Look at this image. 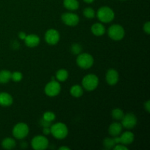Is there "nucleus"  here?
<instances>
[{
    "mask_svg": "<svg viewBox=\"0 0 150 150\" xmlns=\"http://www.w3.org/2000/svg\"><path fill=\"white\" fill-rule=\"evenodd\" d=\"M120 76H119L118 72L114 69H110L107 71L106 76H105V80L106 82L111 86L117 84L119 81Z\"/></svg>",
    "mask_w": 150,
    "mask_h": 150,
    "instance_id": "12",
    "label": "nucleus"
},
{
    "mask_svg": "<svg viewBox=\"0 0 150 150\" xmlns=\"http://www.w3.org/2000/svg\"><path fill=\"white\" fill-rule=\"evenodd\" d=\"M40 124L43 127H51V122H48V121H45V120H43V119H42V120H41Z\"/></svg>",
    "mask_w": 150,
    "mask_h": 150,
    "instance_id": "31",
    "label": "nucleus"
},
{
    "mask_svg": "<svg viewBox=\"0 0 150 150\" xmlns=\"http://www.w3.org/2000/svg\"><path fill=\"white\" fill-rule=\"evenodd\" d=\"M76 63L79 67L86 70L93 65L94 59L92 55L87 53L79 54L76 59Z\"/></svg>",
    "mask_w": 150,
    "mask_h": 150,
    "instance_id": "4",
    "label": "nucleus"
},
{
    "mask_svg": "<svg viewBox=\"0 0 150 150\" xmlns=\"http://www.w3.org/2000/svg\"><path fill=\"white\" fill-rule=\"evenodd\" d=\"M23 40H24L26 46L29 47V48H34V47L38 46L40 42V39L39 37L36 35H34V34L26 35Z\"/></svg>",
    "mask_w": 150,
    "mask_h": 150,
    "instance_id": "13",
    "label": "nucleus"
},
{
    "mask_svg": "<svg viewBox=\"0 0 150 150\" xmlns=\"http://www.w3.org/2000/svg\"><path fill=\"white\" fill-rule=\"evenodd\" d=\"M62 21L67 26H75L79 23V17L76 13H65L62 15Z\"/></svg>",
    "mask_w": 150,
    "mask_h": 150,
    "instance_id": "10",
    "label": "nucleus"
},
{
    "mask_svg": "<svg viewBox=\"0 0 150 150\" xmlns=\"http://www.w3.org/2000/svg\"><path fill=\"white\" fill-rule=\"evenodd\" d=\"M144 108L146 109V111L147 112H149L150 111V101L148 100L147 102H146L144 103Z\"/></svg>",
    "mask_w": 150,
    "mask_h": 150,
    "instance_id": "33",
    "label": "nucleus"
},
{
    "mask_svg": "<svg viewBox=\"0 0 150 150\" xmlns=\"http://www.w3.org/2000/svg\"><path fill=\"white\" fill-rule=\"evenodd\" d=\"M16 141L12 138H5L1 142V146L5 149H12L16 147Z\"/></svg>",
    "mask_w": 150,
    "mask_h": 150,
    "instance_id": "19",
    "label": "nucleus"
},
{
    "mask_svg": "<svg viewBox=\"0 0 150 150\" xmlns=\"http://www.w3.org/2000/svg\"><path fill=\"white\" fill-rule=\"evenodd\" d=\"M111 115H112V117L114 120H122V119L124 117L125 114L122 110L120 109V108H115L111 112Z\"/></svg>",
    "mask_w": 150,
    "mask_h": 150,
    "instance_id": "23",
    "label": "nucleus"
},
{
    "mask_svg": "<svg viewBox=\"0 0 150 150\" xmlns=\"http://www.w3.org/2000/svg\"><path fill=\"white\" fill-rule=\"evenodd\" d=\"M64 6L67 10L74 11L79 7V3L78 0H64Z\"/></svg>",
    "mask_w": 150,
    "mask_h": 150,
    "instance_id": "18",
    "label": "nucleus"
},
{
    "mask_svg": "<svg viewBox=\"0 0 150 150\" xmlns=\"http://www.w3.org/2000/svg\"><path fill=\"white\" fill-rule=\"evenodd\" d=\"M61 86L59 83L55 80H52L46 84L45 87V93L49 97H55L60 93Z\"/></svg>",
    "mask_w": 150,
    "mask_h": 150,
    "instance_id": "8",
    "label": "nucleus"
},
{
    "mask_svg": "<svg viewBox=\"0 0 150 150\" xmlns=\"http://www.w3.org/2000/svg\"><path fill=\"white\" fill-rule=\"evenodd\" d=\"M56 78H57V79L59 81H65L67 79V78H68V72L66 70H64V69L59 70L57 72V74H56Z\"/></svg>",
    "mask_w": 150,
    "mask_h": 150,
    "instance_id": "22",
    "label": "nucleus"
},
{
    "mask_svg": "<svg viewBox=\"0 0 150 150\" xmlns=\"http://www.w3.org/2000/svg\"><path fill=\"white\" fill-rule=\"evenodd\" d=\"M103 145L106 149H110L114 148V146L117 145V144H116L114 138L113 139H111V138H105L103 141Z\"/></svg>",
    "mask_w": 150,
    "mask_h": 150,
    "instance_id": "24",
    "label": "nucleus"
},
{
    "mask_svg": "<svg viewBox=\"0 0 150 150\" xmlns=\"http://www.w3.org/2000/svg\"><path fill=\"white\" fill-rule=\"evenodd\" d=\"M83 1H84L86 3H88V4H90V3L93 2V1H95V0H83Z\"/></svg>",
    "mask_w": 150,
    "mask_h": 150,
    "instance_id": "36",
    "label": "nucleus"
},
{
    "mask_svg": "<svg viewBox=\"0 0 150 150\" xmlns=\"http://www.w3.org/2000/svg\"><path fill=\"white\" fill-rule=\"evenodd\" d=\"M70 94L74 98H80L81 96H82L83 93V88L80 86V85H74L71 87L70 89Z\"/></svg>",
    "mask_w": 150,
    "mask_h": 150,
    "instance_id": "21",
    "label": "nucleus"
},
{
    "mask_svg": "<svg viewBox=\"0 0 150 150\" xmlns=\"http://www.w3.org/2000/svg\"><path fill=\"white\" fill-rule=\"evenodd\" d=\"M48 140L43 136H37L31 142L32 147L35 150H43L48 148Z\"/></svg>",
    "mask_w": 150,
    "mask_h": 150,
    "instance_id": "7",
    "label": "nucleus"
},
{
    "mask_svg": "<svg viewBox=\"0 0 150 150\" xmlns=\"http://www.w3.org/2000/svg\"><path fill=\"white\" fill-rule=\"evenodd\" d=\"M71 51L74 54H79L81 52L82 48L79 44L75 43L72 45Z\"/></svg>",
    "mask_w": 150,
    "mask_h": 150,
    "instance_id": "28",
    "label": "nucleus"
},
{
    "mask_svg": "<svg viewBox=\"0 0 150 150\" xmlns=\"http://www.w3.org/2000/svg\"><path fill=\"white\" fill-rule=\"evenodd\" d=\"M120 144L124 145H130L134 141V134L130 131L123 133L120 137Z\"/></svg>",
    "mask_w": 150,
    "mask_h": 150,
    "instance_id": "15",
    "label": "nucleus"
},
{
    "mask_svg": "<svg viewBox=\"0 0 150 150\" xmlns=\"http://www.w3.org/2000/svg\"><path fill=\"white\" fill-rule=\"evenodd\" d=\"M23 79V75L21 72L16 71L14 72L11 74V80H13L15 82H19Z\"/></svg>",
    "mask_w": 150,
    "mask_h": 150,
    "instance_id": "27",
    "label": "nucleus"
},
{
    "mask_svg": "<svg viewBox=\"0 0 150 150\" xmlns=\"http://www.w3.org/2000/svg\"><path fill=\"white\" fill-rule=\"evenodd\" d=\"M122 130V125L120 122H114L109 126L108 132L112 136H118Z\"/></svg>",
    "mask_w": 150,
    "mask_h": 150,
    "instance_id": "16",
    "label": "nucleus"
},
{
    "mask_svg": "<svg viewBox=\"0 0 150 150\" xmlns=\"http://www.w3.org/2000/svg\"><path fill=\"white\" fill-rule=\"evenodd\" d=\"M42 132H43V133L45 135L50 134L51 133V128H50V127H44Z\"/></svg>",
    "mask_w": 150,
    "mask_h": 150,
    "instance_id": "32",
    "label": "nucleus"
},
{
    "mask_svg": "<svg viewBox=\"0 0 150 150\" xmlns=\"http://www.w3.org/2000/svg\"><path fill=\"white\" fill-rule=\"evenodd\" d=\"M42 119L45 120V121L50 122H52L54 120L56 119V115L51 111H47V112L44 113L43 117Z\"/></svg>",
    "mask_w": 150,
    "mask_h": 150,
    "instance_id": "26",
    "label": "nucleus"
},
{
    "mask_svg": "<svg viewBox=\"0 0 150 150\" xmlns=\"http://www.w3.org/2000/svg\"><path fill=\"white\" fill-rule=\"evenodd\" d=\"M99 84V79L95 74H88L82 80V86L86 91H93Z\"/></svg>",
    "mask_w": 150,
    "mask_h": 150,
    "instance_id": "3",
    "label": "nucleus"
},
{
    "mask_svg": "<svg viewBox=\"0 0 150 150\" xmlns=\"http://www.w3.org/2000/svg\"><path fill=\"white\" fill-rule=\"evenodd\" d=\"M60 39V35L59 32L56 29H48L45 35V40L46 42L49 45H54L58 43Z\"/></svg>",
    "mask_w": 150,
    "mask_h": 150,
    "instance_id": "11",
    "label": "nucleus"
},
{
    "mask_svg": "<svg viewBox=\"0 0 150 150\" xmlns=\"http://www.w3.org/2000/svg\"><path fill=\"white\" fill-rule=\"evenodd\" d=\"M29 128L25 123H18L13 129V135L17 139H23L28 136Z\"/></svg>",
    "mask_w": 150,
    "mask_h": 150,
    "instance_id": "6",
    "label": "nucleus"
},
{
    "mask_svg": "<svg viewBox=\"0 0 150 150\" xmlns=\"http://www.w3.org/2000/svg\"><path fill=\"white\" fill-rule=\"evenodd\" d=\"M108 35L113 40L119 41L124 38L125 32L124 28L121 25L114 24L110 26L108 29Z\"/></svg>",
    "mask_w": 150,
    "mask_h": 150,
    "instance_id": "5",
    "label": "nucleus"
},
{
    "mask_svg": "<svg viewBox=\"0 0 150 150\" xmlns=\"http://www.w3.org/2000/svg\"><path fill=\"white\" fill-rule=\"evenodd\" d=\"M91 30H92L93 35H95V36H102L105 32V26L102 23H96L92 25Z\"/></svg>",
    "mask_w": 150,
    "mask_h": 150,
    "instance_id": "17",
    "label": "nucleus"
},
{
    "mask_svg": "<svg viewBox=\"0 0 150 150\" xmlns=\"http://www.w3.org/2000/svg\"><path fill=\"white\" fill-rule=\"evenodd\" d=\"M97 16L103 23H109L112 21L115 17L114 10L109 7H102L98 10Z\"/></svg>",
    "mask_w": 150,
    "mask_h": 150,
    "instance_id": "2",
    "label": "nucleus"
},
{
    "mask_svg": "<svg viewBox=\"0 0 150 150\" xmlns=\"http://www.w3.org/2000/svg\"><path fill=\"white\" fill-rule=\"evenodd\" d=\"M83 16L87 18H93L95 16V12L92 7H86L83 10Z\"/></svg>",
    "mask_w": 150,
    "mask_h": 150,
    "instance_id": "25",
    "label": "nucleus"
},
{
    "mask_svg": "<svg viewBox=\"0 0 150 150\" xmlns=\"http://www.w3.org/2000/svg\"><path fill=\"white\" fill-rule=\"evenodd\" d=\"M13 99L11 95L7 92H1L0 93V105L1 106H10L13 104Z\"/></svg>",
    "mask_w": 150,
    "mask_h": 150,
    "instance_id": "14",
    "label": "nucleus"
},
{
    "mask_svg": "<svg viewBox=\"0 0 150 150\" xmlns=\"http://www.w3.org/2000/svg\"><path fill=\"white\" fill-rule=\"evenodd\" d=\"M51 133L57 139H64L68 134V129L65 124L62 122L56 123L51 126Z\"/></svg>",
    "mask_w": 150,
    "mask_h": 150,
    "instance_id": "1",
    "label": "nucleus"
},
{
    "mask_svg": "<svg viewBox=\"0 0 150 150\" xmlns=\"http://www.w3.org/2000/svg\"><path fill=\"white\" fill-rule=\"evenodd\" d=\"M12 73L9 70H3L0 71V83H7L11 80Z\"/></svg>",
    "mask_w": 150,
    "mask_h": 150,
    "instance_id": "20",
    "label": "nucleus"
},
{
    "mask_svg": "<svg viewBox=\"0 0 150 150\" xmlns=\"http://www.w3.org/2000/svg\"><path fill=\"white\" fill-rule=\"evenodd\" d=\"M144 31L146 32L147 35H149L150 33V23L149 21H147L144 25Z\"/></svg>",
    "mask_w": 150,
    "mask_h": 150,
    "instance_id": "30",
    "label": "nucleus"
},
{
    "mask_svg": "<svg viewBox=\"0 0 150 150\" xmlns=\"http://www.w3.org/2000/svg\"><path fill=\"white\" fill-rule=\"evenodd\" d=\"M26 35H26V34L25 33V32H19V34H18L19 38H20V39H21V40H24L25 38L26 37Z\"/></svg>",
    "mask_w": 150,
    "mask_h": 150,
    "instance_id": "34",
    "label": "nucleus"
},
{
    "mask_svg": "<svg viewBox=\"0 0 150 150\" xmlns=\"http://www.w3.org/2000/svg\"><path fill=\"white\" fill-rule=\"evenodd\" d=\"M122 1H123V0H122Z\"/></svg>",
    "mask_w": 150,
    "mask_h": 150,
    "instance_id": "37",
    "label": "nucleus"
},
{
    "mask_svg": "<svg viewBox=\"0 0 150 150\" xmlns=\"http://www.w3.org/2000/svg\"><path fill=\"white\" fill-rule=\"evenodd\" d=\"M59 150H70V148H69L68 146H61L59 147Z\"/></svg>",
    "mask_w": 150,
    "mask_h": 150,
    "instance_id": "35",
    "label": "nucleus"
},
{
    "mask_svg": "<svg viewBox=\"0 0 150 150\" xmlns=\"http://www.w3.org/2000/svg\"><path fill=\"white\" fill-rule=\"evenodd\" d=\"M121 124L125 128L133 129L136 127V124H137V118L132 113L125 114L123 118L122 119Z\"/></svg>",
    "mask_w": 150,
    "mask_h": 150,
    "instance_id": "9",
    "label": "nucleus"
},
{
    "mask_svg": "<svg viewBox=\"0 0 150 150\" xmlns=\"http://www.w3.org/2000/svg\"><path fill=\"white\" fill-rule=\"evenodd\" d=\"M114 150H127L128 148L126 146V145L124 144H117L114 146V147L113 148Z\"/></svg>",
    "mask_w": 150,
    "mask_h": 150,
    "instance_id": "29",
    "label": "nucleus"
}]
</instances>
